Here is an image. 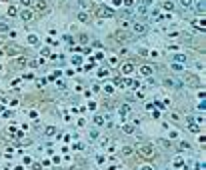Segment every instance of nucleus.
I'll return each instance as SVG.
<instances>
[{
	"instance_id": "22",
	"label": "nucleus",
	"mask_w": 206,
	"mask_h": 170,
	"mask_svg": "<svg viewBox=\"0 0 206 170\" xmlns=\"http://www.w3.org/2000/svg\"><path fill=\"white\" fill-rule=\"evenodd\" d=\"M90 138L96 140V138H98V130H90Z\"/></svg>"
},
{
	"instance_id": "8",
	"label": "nucleus",
	"mask_w": 206,
	"mask_h": 170,
	"mask_svg": "<svg viewBox=\"0 0 206 170\" xmlns=\"http://www.w3.org/2000/svg\"><path fill=\"white\" fill-rule=\"evenodd\" d=\"M76 40H78L80 44H88V42H90V36H88L86 32H80V34L76 36Z\"/></svg>"
},
{
	"instance_id": "17",
	"label": "nucleus",
	"mask_w": 206,
	"mask_h": 170,
	"mask_svg": "<svg viewBox=\"0 0 206 170\" xmlns=\"http://www.w3.org/2000/svg\"><path fill=\"white\" fill-rule=\"evenodd\" d=\"M174 60H176V62H186V56H184V54H176Z\"/></svg>"
},
{
	"instance_id": "15",
	"label": "nucleus",
	"mask_w": 206,
	"mask_h": 170,
	"mask_svg": "<svg viewBox=\"0 0 206 170\" xmlns=\"http://www.w3.org/2000/svg\"><path fill=\"white\" fill-rule=\"evenodd\" d=\"M94 124H96V126H102V124H104V118H102V116H94Z\"/></svg>"
},
{
	"instance_id": "26",
	"label": "nucleus",
	"mask_w": 206,
	"mask_h": 170,
	"mask_svg": "<svg viewBox=\"0 0 206 170\" xmlns=\"http://www.w3.org/2000/svg\"><path fill=\"white\" fill-rule=\"evenodd\" d=\"M140 170H152V166H142Z\"/></svg>"
},
{
	"instance_id": "9",
	"label": "nucleus",
	"mask_w": 206,
	"mask_h": 170,
	"mask_svg": "<svg viewBox=\"0 0 206 170\" xmlns=\"http://www.w3.org/2000/svg\"><path fill=\"white\" fill-rule=\"evenodd\" d=\"M120 70H122V74H130V72L134 70V64H132V62H126V64H122Z\"/></svg>"
},
{
	"instance_id": "14",
	"label": "nucleus",
	"mask_w": 206,
	"mask_h": 170,
	"mask_svg": "<svg viewBox=\"0 0 206 170\" xmlns=\"http://www.w3.org/2000/svg\"><path fill=\"white\" fill-rule=\"evenodd\" d=\"M28 42H30V46H38V36L36 34H30L28 36Z\"/></svg>"
},
{
	"instance_id": "13",
	"label": "nucleus",
	"mask_w": 206,
	"mask_h": 170,
	"mask_svg": "<svg viewBox=\"0 0 206 170\" xmlns=\"http://www.w3.org/2000/svg\"><path fill=\"white\" fill-rule=\"evenodd\" d=\"M162 8H164V10H174V2H172V0H164V2H162Z\"/></svg>"
},
{
	"instance_id": "10",
	"label": "nucleus",
	"mask_w": 206,
	"mask_h": 170,
	"mask_svg": "<svg viewBox=\"0 0 206 170\" xmlns=\"http://www.w3.org/2000/svg\"><path fill=\"white\" fill-rule=\"evenodd\" d=\"M32 16H34V14H32L30 10H22V12H20V18H22V20H26V22H28V20H32Z\"/></svg>"
},
{
	"instance_id": "16",
	"label": "nucleus",
	"mask_w": 206,
	"mask_h": 170,
	"mask_svg": "<svg viewBox=\"0 0 206 170\" xmlns=\"http://www.w3.org/2000/svg\"><path fill=\"white\" fill-rule=\"evenodd\" d=\"M180 4H182L184 8H190V6L194 4V0H180Z\"/></svg>"
},
{
	"instance_id": "1",
	"label": "nucleus",
	"mask_w": 206,
	"mask_h": 170,
	"mask_svg": "<svg viewBox=\"0 0 206 170\" xmlns=\"http://www.w3.org/2000/svg\"><path fill=\"white\" fill-rule=\"evenodd\" d=\"M130 28H132V32H134L136 36H144V34L148 32V24L142 22V20H132Z\"/></svg>"
},
{
	"instance_id": "2",
	"label": "nucleus",
	"mask_w": 206,
	"mask_h": 170,
	"mask_svg": "<svg viewBox=\"0 0 206 170\" xmlns=\"http://www.w3.org/2000/svg\"><path fill=\"white\" fill-rule=\"evenodd\" d=\"M138 152H140V156H144V158H152V156H154V146H152V144H142Z\"/></svg>"
},
{
	"instance_id": "4",
	"label": "nucleus",
	"mask_w": 206,
	"mask_h": 170,
	"mask_svg": "<svg viewBox=\"0 0 206 170\" xmlns=\"http://www.w3.org/2000/svg\"><path fill=\"white\" fill-rule=\"evenodd\" d=\"M114 38H116L118 42H126V40H130V34H128V32H124L122 28H120V30H116Z\"/></svg>"
},
{
	"instance_id": "7",
	"label": "nucleus",
	"mask_w": 206,
	"mask_h": 170,
	"mask_svg": "<svg viewBox=\"0 0 206 170\" xmlns=\"http://www.w3.org/2000/svg\"><path fill=\"white\" fill-rule=\"evenodd\" d=\"M194 10H196V14L200 16V14H204V0H198L196 4H194Z\"/></svg>"
},
{
	"instance_id": "12",
	"label": "nucleus",
	"mask_w": 206,
	"mask_h": 170,
	"mask_svg": "<svg viewBox=\"0 0 206 170\" xmlns=\"http://www.w3.org/2000/svg\"><path fill=\"white\" fill-rule=\"evenodd\" d=\"M164 82H166V86H172V88H182L180 82H176V80H172V78H166Z\"/></svg>"
},
{
	"instance_id": "20",
	"label": "nucleus",
	"mask_w": 206,
	"mask_h": 170,
	"mask_svg": "<svg viewBox=\"0 0 206 170\" xmlns=\"http://www.w3.org/2000/svg\"><path fill=\"white\" fill-rule=\"evenodd\" d=\"M54 132H56V128H54V126H48V128H46V134H48V136H52Z\"/></svg>"
},
{
	"instance_id": "11",
	"label": "nucleus",
	"mask_w": 206,
	"mask_h": 170,
	"mask_svg": "<svg viewBox=\"0 0 206 170\" xmlns=\"http://www.w3.org/2000/svg\"><path fill=\"white\" fill-rule=\"evenodd\" d=\"M36 8H38L40 12H48V4H46V2H42V0L36 2Z\"/></svg>"
},
{
	"instance_id": "18",
	"label": "nucleus",
	"mask_w": 206,
	"mask_h": 170,
	"mask_svg": "<svg viewBox=\"0 0 206 170\" xmlns=\"http://www.w3.org/2000/svg\"><path fill=\"white\" fill-rule=\"evenodd\" d=\"M78 20L86 22V20H88V14H86V12H78Z\"/></svg>"
},
{
	"instance_id": "23",
	"label": "nucleus",
	"mask_w": 206,
	"mask_h": 170,
	"mask_svg": "<svg viewBox=\"0 0 206 170\" xmlns=\"http://www.w3.org/2000/svg\"><path fill=\"white\" fill-rule=\"evenodd\" d=\"M150 4H152V0H142V2H140V6H144V8H148Z\"/></svg>"
},
{
	"instance_id": "21",
	"label": "nucleus",
	"mask_w": 206,
	"mask_h": 170,
	"mask_svg": "<svg viewBox=\"0 0 206 170\" xmlns=\"http://www.w3.org/2000/svg\"><path fill=\"white\" fill-rule=\"evenodd\" d=\"M130 152H132V148H130V146H124V148H122V154H124V156H128Z\"/></svg>"
},
{
	"instance_id": "25",
	"label": "nucleus",
	"mask_w": 206,
	"mask_h": 170,
	"mask_svg": "<svg viewBox=\"0 0 206 170\" xmlns=\"http://www.w3.org/2000/svg\"><path fill=\"white\" fill-rule=\"evenodd\" d=\"M14 64H16V66H22V64H24V60H22V56H20V58H18V60H16Z\"/></svg>"
},
{
	"instance_id": "3",
	"label": "nucleus",
	"mask_w": 206,
	"mask_h": 170,
	"mask_svg": "<svg viewBox=\"0 0 206 170\" xmlns=\"http://www.w3.org/2000/svg\"><path fill=\"white\" fill-rule=\"evenodd\" d=\"M148 14H150V12H148V8H144V6H138V8H136V16H138L136 20H142V22H146Z\"/></svg>"
},
{
	"instance_id": "6",
	"label": "nucleus",
	"mask_w": 206,
	"mask_h": 170,
	"mask_svg": "<svg viewBox=\"0 0 206 170\" xmlns=\"http://www.w3.org/2000/svg\"><path fill=\"white\" fill-rule=\"evenodd\" d=\"M98 14H100V16H116V12H114L112 8H106V6H102Z\"/></svg>"
},
{
	"instance_id": "19",
	"label": "nucleus",
	"mask_w": 206,
	"mask_h": 170,
	"mask_svg": "<svg viewBox=\"0 0 206 170\" xmlns=\"http://www.w3.org/2000/svg\"><path fill=\"white\" fill-rule=\"evenodd\" d=\"M0 32H8V24L6 22H0Z\"/></svg>"
},
{
	"instance_id": "24",
	"label": "nucleus",
	"mask_w": 206,
	"mask_h": 170,
	"mask_svg": "<svg viewBox=\"0 0 206 170\" xmlns=\"http://www.w3.org/2000/svg\"><path fill=\"white\" fill-rule=\"evenodd\" d=\"M8 52L14 54V52H18V48H16V46H8Z\"/></svg>"
},
{
	"instance_id": "5",
	"label": "nucleus",
	"mask_w": 206,
	"mask_h": 170,
	"mask_svg": "<svg viewBox=\"0 0 206 170\" xmlns=\"http://www.w3.org/2000/svg\"><path fill=\"white\" fill-rule=\"evenodd\" d=\"M152 72H154V68H152V66H148V64L140 66V74H142V76H152Z\"/></svg>"
}]
</instances>
